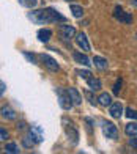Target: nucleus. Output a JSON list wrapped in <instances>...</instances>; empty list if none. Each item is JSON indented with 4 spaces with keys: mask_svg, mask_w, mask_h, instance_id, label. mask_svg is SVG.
<instances>
[{
    "mask_svg": "<svg viewBox=\"0 0 137 154\" xmlns=\"http://www.w3.org/2000/svg\"><path fill=\"white\" fill-rule=\"evenodd\" d=\"M57 94H58V104L61 106V109L71 110V107L74 106V102H73V99H71L70 93H68V90L65 91V90L58 88V90H57Z\"/></svg>",
    "mask_w": 137,
    "mask_h": 154,
    "instance_id": "nucleus-2",
    "label": "nucleus"
},
{
    "mask_svg": "<svg viewBox=\"0 0 137 154\" xmlns=\"http://www.w3.org/2000/svg\"><path fill=\"white\" fill-rule=\"evenodd\" d=\"M131 5H132V6H135V8H137V0H131Z\"/></svg>",
    "mask_w": 137,
    "mask_h": 154,
    "instance_id": "nucleus-29",
    "label": "nucleus"
},
{
    "mask_svg": "<svg viewBox=\"0 0 137 154\" xmlns=\"http://www.w3.org/2000/svg\"><path fill=\"white\" fill-rule=\"evenodd\" d=\"M87 96H88V99H90V104H95V102H96V99H93V96L88 93V91H87Z\"/></svg>",
    "mask_w": 137,
    "mask_h": 154,
    "instance_id": "nucleus-28",
    "label": "nucleus"
},
{
    "mask_svg": "<svg viewBox=\"0 0 137 154\" xmlns=\"http://www.w3.org/2000/svg\"><path fill=\"white\" fill-rule=\"evenodd\" d=\"M126 116L129 118V120H135L137 121V112L132 110V109H126Z\"/></svg>",
    "mask_w": 137,
    "mask_h": 154,
    "instance_id": "nucleus-22",
    "label": "nucleus"
},
{
    "mask_svg": "<svg viewBox=\"0 0 137 154\" xmlns=\"http://www.w3.org/2000/svg\"><path fill=\"white\" fill-rule=\"evenodd\" d=\"M0 138H2V140H6V138H8V132H6L5 128L0 129Z\"/></svg>",
    "mask_w": 137,
    "mask_h": 154,
    "instance_id": "nucleus-24",
    "label": "nucleus"
},
{
    "mask_svg": "<svg viewBox=\"0 0 137 154\" xmlns=\"http://www.w3.org/2000/svg\"><path fill=\"white\" fill-rule=\"evenodd\" d=\"M102 132H104V135L111 140L118 138V131L115 128V124L111 123V121H102Z\"/></svg>",
    "mask_w": 137,
    "mask_h": 154,
    "instance_id": "nucleus-5",
    "label": "nucleus"
},
{
    "mask_svg": "<svg viewBox=\"0 0 137 154\" xmlns=\"http://www.w3.org/2000/svg\"><path fill=\"white\" fill-rule=\"evenodd\" d=\"M66 2H73V0H66Z\"/></svg>",
    "mask_w": 137,
    "mask_h": 154,
    "instance_id": "nucleus-30",
    "label": "nucleus"
},
{
    "mask_svg": "<svg viewBox=\"0 0 137 154\" xmlns=\"http://www.w3.org/2000/svg\"><path fill=\"white\" fill-rule=\"evenodd\" d=\"M71 13L74 17H82L84 16V10H82V6L79 5H71Z\"/></svg>",
    "mask_w": 137,
    "mask_h": 154,
    "instance_id": "nucleus-19",
    "label": "nucleus"
},
{
    "mask_svg": "<svg viewBox=\"0 0 137 154\" xmlns=\"http://www.w3.org/2000/svg\"><path fill=\"white\" fill-rule=\"evenodd\" d=\"M125 132H126V135H129V137L137 135V123H128L125 126Z\"/></svg>",
    "mask_w": 137,
    "mask_h": 154,
    "instance_id": "nucleus-16",
    "label": "nucleus"
},
{
    "mask_svg": "<svg viewBox=\"0 0 137 154\" xmlns=\"http://www.w3.org/2000/svg\"><path fill=\"white\" fill-rule=\"evenodd\" d=\"M76 72H77V75L80 77V79H85V80H87V79H90V77H92V72L88 71V69H84V71H82V69H77Z\"/></svg>",
    "mask_w": 137,
    "mask_h": 154,
    "instance_id": "nucleus-21",
    "label": "nucleus"
},
{
    "mask_svg": "<svg viewBox=\"0 0 137 154\" xmlns=\"http://www.w3.org/2000/svg\"><path fill=\"white\" fill-rule=\"evenodd\" d=\"M114 17L118 20L120 24H132V14H129V13H126L123 8H120V6H117V8L114 10Z\"/></svg>",
    "mask_w": 137,
    "mask_h": 154,
    "instance_id": "nucleus-3",
    "label": "nucleus"
},
{
    "mask_svg": "<svg viewBox=\"0 0 137 154\" xmlns=\"http://www.w3.org/2000/svg\"><path fill=\"white\" fill-rule=\"evenodd\" d=\"M5 151H6V152H10V154H17V152H20L19 146H17L16 143H6Z\"/></svg>",
    "mask_w": 137,
    "mask_h": 154,
    "instance_id": "nucleus-18",
    "label": "nucleus"
},
{
    "mask_svg": "<svg viewBox=\"0 0 137 154\" xmlns=\"http://www.w3.org/2000/svg\"><path fill=\"white\" fill-rule=\"evenodd\" d=\"M5 88H6V85H5V82L2 80V82H0V93H2V94L5 93Z\"/></svg>",
    "mask_w": 137,
    "mask_h": 154,
    "instance_id": "nucleus-27",
    "label": "nucleus"
},
{
    "mask_svg": "<svg viewBox=\"0 0 137 154\" xmlns=\"http://www.w3.org/2000/svg\"><path fill=\"white\" fill-rule=\"evenodd\" d=\"M41 61H43L44 63V66L47 68V69H49V71H58V63L55 61V60H54L52 57H49V55H46V54H43V55H41Z\"/></svg>",
    "mask_w": 137,
    "mask_h": 154,
    "instance_id": "nucleus-7",
    "label": "nucleus"
},
{
    "mask_svg": "<svg viewBox=\"0 0 137 154\" xmlns=\"http://www.w3.org/2000/svg\"><path fill=\"white\" fill-rule=\"evenodd\" d=\"M29 19H32L35 24H52V22H65V16L60 14L54 8H44L29 13Z\"/></svg>",
    "mask_w": 137,
    "mask_h": 154,
    "instance_id": "nucleus-1",
    "label": "nucleus"
},
{
    "mask_svg": "<svg viewBox=\"0 0 137 154\" xmlns=\"http://www.w3.org/2000/svg\"><path fill=\"white\" fill-rule=\"evenodd\" d=\"M63 121L66 123V124H65V132H66V135H68V140H70V142H71L73 145H76V143L79 142V131H77L76 128H74L71 121L68 123V121L65 120V118H63Z\"/></svg>",
    "mask_w": 137,
    "mask_h": 154,
    "instance_id": "nucleus-4",
    "label": "nucleus"
},
{
    "mask_svg": "<svg viewBox=\"0 0 137 154\" xmlns=\"http://www.w3.org/2000/svg\"><path fill=\"white\" fill-rule=\"evenodd\" d=\"M121 85H123V80L121 79H117V82H115V85H114V94H118L120 93Z\"/></svg>",
    "mask_w": 137,
    "mask_h": 154,
    "instance_id": "nucleus-23",
    "label": "nucleus"
},
{
    "mask_svg": "<svg viewBox=\"0 0 137 154\" xmlns=\"http://www.w3.org/2000/svg\"><path fill=\"white\" fill-rule=\"evenodd\" d=\"M17 2L22 6H25V8H35L36 3H38V0H17Z\"/></svg>",
    "mask_w": 137,
    "mask_h": 154,
    "instance_id": "nucleus-20",
    "label": "nucleus"
},
{
    "mask_svg": "<svg viewBox=\"0 0 137 154\" xmlns=\"http://www.w3.org/2000/svg\"><path fill=\"white\" fill-rule=\"evenodd\" d=\"M73 58L76 60L79 65H84V66H90V65H92L90 58H88L85 54H82V52H74V54H73Z\"/></svg>",
    "mask_w": 137,
    "mask_h": 154,
    "instance_id": "nucleus-10",
    "label": "nucleus"
},
{
    "mask_svg": "<svg viewBox=\"0 0 137 154\" xmlns=\"http://www.w3.org/2000/svg\"><path fill=\"white\" fill-rule=\"evenodd\" d=\"M68 93H70L71 96V99L74 102V106H79V104L82 102V97H80V93L77 91L76 88H68Z\"/></svg>",
    "mask_w": 137,
    "mask_h": 154,
    "instance_id": "nucleus-14",
    "label": "nucleus"
},
{
    "mask_svg": "<svg viewBox=\"0 0 137 154\" xmlns=\"http://www.w3.org/2000/svg\"><path fill=\"white\" fill-rule=\"evenodd\" d=\"M87 83H88V87H90V90L92 91H98V90H101L102 88V83H101V80L98 79V77H90V79H87Z\"/></svg>",
    "mask_w": 137,
    "mask_h": 154,
    "instance_id": "nucleus-12",
    "label": "nucleus"
},
{
    "mask_svg": "<svg viewBox=\"0 0 137 154\" xmlns=\"http://www.w3.org/2000/svg\"><path fill=\"white\" fill-rule=\"evenodd\" d=\"M58 30H60V36L66 41H70L71 38L76 36V30H74V27H71V25H60Z\"/></svg>",
    "mask_w": 137,
    "mask_h": 154,
    "instance_id": "nucleus-6",
    "label": "nucleus"
},
{
    "mask_svg": "<svg viewBox=\"0 0 137 154\" xmlns=\"http://www.w3.org/2000/svg\"><path fill=\"white\" fill-rule=\"evenodd\" d=\"M93 63H95V66L99 68V69H106L107 68V60L102 58V57H93Z\"/></svg>",
    "mask_w": 137,
    "mask_h": 154,
    "instance_id": "nucleus-17",
    "label": "nucleus"
},
{
    "mask_svg": "<svg viewBox=\"0 0 137 154\" xmlns=\"http://www.w3.org/2000/svg\"><path fill=\"white\" fill-rule=\"evenodd\" d=\"M129 145H131L132 148H135V149H137V137H135V135H134L131 140H129Z\"/></svg>",
    "mask_w": 137,
    "mask_h": 154,
    "instance_id": "nucleus-25",
    "label": "nucleus"
},
{
    "mask_svg": "<svg viewBox=\"0 0 137 154\" xmlns=\"http://www.w3.org/2000/svg\"><path fill=\"white\" fill-rule=\"evenodd\" d=\"M76 41H77V46H79L84 52L90 51V43H88V38H87L85 33H82V32L77 33V35H76Z\"/></svg>",
    "mask_w": 137,
    "mask_h": 154,
    "instance_id": "nucleus-8",
    "label": "nucleus"
},
{
    "mask_svg": "<svg viewBox=\"0 0 137 154\" xmlns=\"http://www.w3.org/2000/svg\"><path fill=\"white\" fill-rule=\"evenodd\" d=\"M2 118H5L8 121H13V120H16V112L8 106H3L2 107Z\"/></svg>",
    "mask_w": 137,
    "mask_h": 154,
    "instance_id": "nucleus-11",
    "label": "nucleus"
},
{
    "mask_svg": "<svg viewBox=\"0 0 137 154\" xmlns=\"http://www.w3.org/2000/svg\"><path fill=\"white\" fill-rule=\"evenodd\" d=\"M24 55H25V58L29 60V61H32V63H35V57H33L32 54H29V52H24Z\"/></svg>",
    "mask_w": 137,
    "mask_h": 154,
    "instance_id": "nucleus-26",
    "label": "nucleus"
},
{
    "mask_svg": "<svg viewBox=\"0 0 137 154\" xmlns=\"http://www.w3.org/2000/svg\"><path fill=\"white\" fill-rule=\"evenodd\" d=\"M52 36V30L51 29H41L38 32V41L39 43H47Z\"/></svg>",
    "mask_w": 137,
    "mask_h": 154,
    "instance_id": "nucleus-13",
    "label": "nucleus"
},
{
    "mask_svg": "<svg viewBox=\"0 0 137 154\" xmlns=\"http://www.w3.org/2000/svg\"><path fill=\"white\" fill-rule=\"evenodd\" d=\"M98 102L101 104V106L107 107V106H111V104H112V97H111V94H109V93H101L98 96Z\"/></svg>",
    "mask_w": 137,
    "mask_h": 154,
    "instance_id": "nucleus-15",
    "label": "nucleus"
},
{
    "mask_svg": "<svg viewBox=\"0 0 137 154\" xmlns=\"http://www.w3.org/2000/svg\"><path fill=\"white\" fill-rule=\"evenodd\" d=\"M109 113H111V116L112 118H121V115H123V106L120 102H112L111 106H109Z\"/></svg>",
    "mask_w": 137,
    "mask_h": 154,
    "instance_id": "nucleus-9",
    "label": "nucleus"
}]
</instances>
